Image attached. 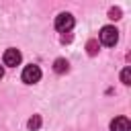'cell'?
Instances as JSON below:
<instances>
[{
    "label": "cell",
    "mask_w": 131,
    "mask_h": 131,
    "mask_svg": "<svg viewBox=\"0 0 131 131\" xmlns=\"http://www.w3.org/2000/svg\"><path fill=\"white\" fill-rule=\"evenodd\" d=\"M117 41H119V31H117L115 27L106 25V27L100 29V43H102V45L113 47V45H117Z\"/></svg>",
    "instance_id": "cell-1"
},
{
    "label": "cell",
    "mask_w": 131,
    "mask_h": 131,
    "mask_svg": "<svg viewBox=\"0 0 131 131\" xmlns=\"http://www.w3.org/2000/svg\"><path fill=\"white\" fill-rule=\"evenodd\" d=\"M72 27H74V16H72L70 12H59V14L55 16V29H57L59 33H68Z\"/></svg>",
    "instance_id": "cell-2"
},
{
    "label": "cell",
    "mask_w": 131,
    "mask_h": 131,
    "mask_svg": "<svg viewBox=\"0 0 131 131\" xmlns=\"http://www.w3.org/2000/svg\"><path fill=\"white\" fill-rule=\"evenodd\" d=\"M39 80H41V68L35 66V63L25 66V70H23V82L25 84H35Z\"/></svg>",
    "instance_id": "cell-3"
},
{
    "label": "cell",
    "mask_w": 131,
    "mask_h": 131,
    "mask_svg": "<svg viewBox=\"0 0 131 131\" xmlns=\"http://www.w3.org/2000/svg\"><path fill=\"white\" fill-rule=\"evenodd\" d=\"M4 66H8V68H14V66H18L20 63V59H23V55H20V51L18 49H14V47H10V49H6L4 51Z\"/></svg>",
    "instance_id": "cell-4"
},
{
    "label": "cell",
    "mask_w": 131,
    "mask_h": 131,
    "mask_svg": "<svg viewBox=\"0 0 131 131\" xmlns=\"http://www.w3.org/2000/svg\"><path fill=\"white\" fill-rule=\"evenodd\" d=\"M111 131H131V123L127 117H115L111 121Z\"/></svg>",
    "instance_id": "cell-5"
},
{
    "label": "cell",
    "mask_w": 131,
    "mask_h": 131,
    "mask_svg": "<svg viewBox=\"0 0 131 131\" xmlns=\"http://www.w3.org/2000/svg\"><path fill=\"white\" fill-rule=\"evenodd\" d=\"M53 70H55L57 74H66V72L70 70V63H68V59H63V57H57V59L53 61Z\"/></svg>",
    "instance_id": "cell-6"
},
{
    "label": "cell",
    "mask_w": 131,
    "mask_h": 131,
    "mask_svg": "<svg viewBox=\"0 0 131 131\" xmlns=\"http://www.w3.org/2000/svg\"><path fill=\"white\" fill-rule=\"evenodd\" d=\"M27 125H29V129H31V131H37V129L41 127V117H39V115H33V117L29 119V123H27Z\"/></svg>",
    "instance_id": "cell-7"
},
{
    "label": "cell",
    "mask_w": 131,
    "mask_h": 131,
    "mask_svg": "<svg viewBox=\"0 0 131 131\" xmlns=\"http://www.w3.org/2000/svg\"><path fill=\"white\" fill-rule=\"evenodd\" d=\"M121 82L127 84V86L131 84V70H129V68H125V70L121 72Z\"/></svg>",
    "instance_id": "cell-8"
},
{
    "label": "cell",
    "mask_w": 131,
    "mask_h": 131,
    "mask_svg": "<svg viewBox=\"0 0 131 131\" xmlns=\"http://www.w3.org/2000/svg\"><path fill=\"white\" fill-rule=\"evenodd\" d=\"M88 53H90V55L96 53V41H90V43H88Z\"/></svg>",
    "instance_id": "cell-9"
},
{
    "label": "cell",
    "mask_w": 131,
    "mask_h": 131,
    "mask_svg": "<svg viewBox=\"0 0 131 131\" xmlns=\"http://www.w3.org/2000/svg\"><path fill=\"white\" fill-rule=\"evenodd\" d=\"M108 14H111V18H121V16H119V14H121V10H119V8H113Z\"/></svg>",
    "instance_id": "cell-10"
},
{
    "label": "cell",
    "mask_w": 131,
    "mask_h": 131,
    "mask_svg": "<svg viewBox=\"0 0 131 131\" xmlns=\"http://www.w3.org/2000/svg\"><path fill=\"white\" fill-rule=\"evenodd\" d=\"M2 76H4V68L0 66V78H2Z\"/></svg>",
    "instance_id": "cell-11"
}]
</instances>
